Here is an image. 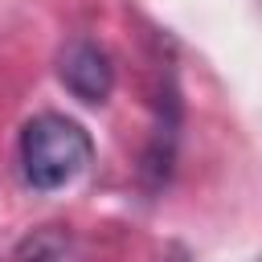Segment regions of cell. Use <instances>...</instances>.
Segmentation results:
<instances>
[{
  "mask_svg": "<svg viewBox=\"0 0 262 262\" xmlns=\"http://www.w3.org/2000/svg\"><path fill=\"white\" fill-rule=\"evenodd\" d=\"M90 156H94V143H90L86 127L66 115L45 111V115L29 119L20 131V164H25L29 184L41 192H53V188L70 184L78 172H86Z\"/></svg>",
  "mask_w": 262,
  "mask_h": 262,
  "instance_id": "cell-1",
  "label": "cell"
},
{
  "mask_svg": "<svg viewBox=\"0 0 262 262\" xmlns=\"http://www.w3.org/2000/svg\"><path fill=\"white\" fill-rule=\"evenodd\" d=\"M57 78H61V86H66L74 98H82V102H90V106L106 102L111 90H115V66H111L106 49L94 45V41H86V37L70 41V45L57 53Z\"/></svg>",
  "mask_w": 262,
  "mask_h": 262,
  "instance_id": "cell-2",
  "label": "cell"
}]
</instances>
